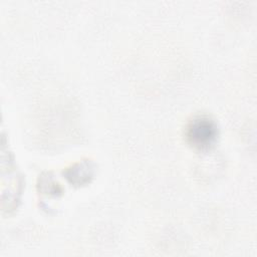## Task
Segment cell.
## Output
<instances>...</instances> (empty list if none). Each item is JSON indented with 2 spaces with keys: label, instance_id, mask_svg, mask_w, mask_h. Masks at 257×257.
<instances>
[{
  "label": "cell",
  "instance_id": "6da1fadb",
  "mask_svg": "<svg viewBox=\"0 0 257 257\" xmlns=\"http://www.w3.org/2000/svg\"><path fill=\"white\" fill-rule=\"evenodd\" d=\"M218 135L219 130L216 121L205 114L194 116L185 130L188 144L200 151L211 149L215 145Z\"/></svg>",
  "mask_w": 257,
  "mask_h": 257
},
{
  "label": "cell",
  "instance_id": "7a4b0ae2",
  "mask_svg": "<svg viewBox=\"0 0 257 257\" xmlns=\"http://www.w3.org/2000/svg\"><path fill=\"white\" fill-rule=\"evenodd\" d=\"M93 169L89 162L76 163L70 169L65 171V176L70 183L75 185H82L89 182V179L92 178Z\"/></svg>",
  "mask_w": 257,
  "mask_h": 257
}]
</instances>
